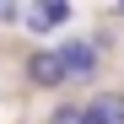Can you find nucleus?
Returning <instances> with one entry per match:
<instances>
[{"instance_id": "nucleus-1", "label": "nucleus", "mask_w": 124, "mask_h": 124, "mask_svg": "<svg viewBox=\"0 0 124 124\" xmlns=\"http://www.w3.org/2000/svg\"><path fill=\"white\" fill-rule=\"evenodd\" d=\"M59 65H65V81H92L97 76V49L92 43H65L59 49Z\"/></svg>"}, {"instance_id": "nucleus-2", "label": "nucleus", "mask_w": 124, "mask_h": 124, "mask_svg": "<svg viewBox=\"0 0 124 124\" xmlns=\"http://www.w3.org/2000/svg\"><path fill=\"white\" fill-rule=\"evenodd\" d=\"M27 81L32 86H65V65H59V49H38L27 59Z\"/></svg>"}, {"instance_id": "nucleus-3", "label": "nucleus", "mask_w": 124, "mask_h": 124, "mask_svg": "<svg viewBox=\"0 0 124 124\" xmlns=\"http://www.w3.org/2000/svg\"><path fill=\"white\" fill-rule=\"evenodd\" d=\"M86 113H97L102 124H124V92H97L86 102Z\"/></svg>"}, {"instance_id": "nucleus-4", "label": "nucleus", "mask_w": 124, "mask_h": 124, "mask_svg": "<svg viewBox=\"0 0 124 124\" xmlns=\"http://www.w3.org/2000/svg\"><path fill=\"white\" fill-rule=\"evenodd\" d=\"M27 16V27H38V32H43V27H59V22H65V16H70V6H32V11H22Z\"/></svg>"}, {"instance_id": "nucleus-5", "label": "nucleus", "mask_w": 124, "mask_h": 124, "mask_svg": "<svg viewBox=\"0 0 124 124\" xmlns=\"http://www.w3.org/2000/svg\"><path fill=\"white\" fill-rule=\"evenodd\" d=\"M49 124H81V108L76 102H59V108L49 113Z\"/></svg>"}, {"instance_id": "nucleus-6", "label": "nucleus", "mask_w": 124, "mask_h": 124, "mask_svg": "<svg viewBox=\"0 0 124 124\" xmlns=\"http://www.w3.org/2000/svg\"><path fill=\"white\" fill-rule=\"evenodd\" d=\"M81 124H102V119H97V113H86V108H81Z\"/></svg>"}]
</instances>
